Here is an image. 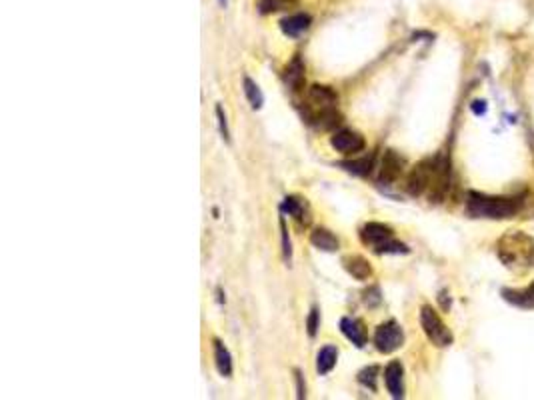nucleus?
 Here are the masks:
<instances>
[{"instance_id": "obj_1", "label": "nucleus", "mask_w": 534, "mask_h": 400, "mask_svg": "<svg viewBox=\"0 0 534 400\" xmlns=\"http://www.w3.org/2000/svg\"><path fill=\"white\" fill-rule=\"evenodd\" d=\"M522 209V196H490L480 192H468L466 214L472 218H511Z\"/></svg>"}, {"instance_id": "obj_2", "label": "nucleus", "mask_w": 534, "mask_h": 400, "mask_svg": "<svg viewBox=\"0 0 534 400\" xmlns=\"http://www.w3.org/2000/svg\"><path fill=\"white\" fill-rule=\"evenodd\" d=\"M496 252L500 262L511 270H526L534 266V238L526 233L514 231L504 235L498 244Z\"/></svg>"}, {"instance_id": "obj_3", "label": "nucleus", "mask_w": 534, "mask_h": 400, "mask_svg": "<svg viewBox=\"0 0 534 400\" xmlns=\"http://www.w3.org/2000/svg\"><path fill=\"white\" fill-rule=\"evenodd\" d=\"M360 240L378 255H408V246L395 240L393 228L380 222H369L360 231Z\"/></svg>"}, {"instance_id": "obj_4", "label": "nucleus", "mask_w": 534, "mask_h": 400, "mask_svg": "<svg viewBox=\"0 0 534 400\" xmlns=\"http://www.w3.org/2000/svg\"><path fill=\"white\" fill-rule=\"evenodd\" d=\"M439 165H441V156H437V158H426V161H422L420 165L415 166L413 172L408 174V180H406L408 194L420 196V194H424L426 190H430L434 178H437V172H439Z\"/></svg>"}, {"instance_id": "obj_5", "label": "nucleus", "mask_w": 534, "mask_h": 400, "mask_svg": "<svg viewBox=\"0 0 534 400\" xmlns=\"http://www.w3.org/2000/svg\"><path fill=\"white\" fill-rule=\"evenodd\" d=\"M420 325H422L424 334L428 336V340H430L432 344H437V346H441V349L452 344L454 336H452L450 330L446 329V325L442 322L441 316L437 314L434 308L422 306V310H420Z\"/></svg>"}, {"instance_id": "obj_6", "label": "nucleus", "mask_w": 534, "mask_h": 400, "mask_svg": "<svg viewBox=\"0 0 534 400\" xmlns=\"http://www.w3.org/2000/svg\"><path fill=\"white\" fill-rule=\"evenodd\" d=\"M404 342V332L400 329V325H396L395 320L380 325L374 332V344L380 353L391 354L398 351Z\"/></svg>"}, {"instance_id": "obj_7", "label": "nucleus", "mask_w": 534, "mask_h": 400, "mask_svg": "<svg viewBox=\"0 0 534 400\" xmlns=\"http://www.w3.org/2000/svg\"><path fill=\"white\" fill-rule=\"evenodd\" d=\"M330 144L336 152L340 154H356L360 150H364V139L360 132L356 130H350V128H343V130H336L330 139Z\"/></svg>"}, {"instance_id": "obj_8", "label": "nucleus", "mask_w": 534, "mask_h": 400, "mask_svg": "<svg viewBox=\"0 0 534 400\" xmlns=\"http://www.w3.org/2000/svg\"><path fill=\"white\" fill-rule=\"evenodd\" d=\"M404 158L395 152V150H386L384 158H382V166H380V180L382 183H395L400 178V174L404 172Z\"/></svg>"}, {"instance_id": "obj_9", "label": "nucleus", "mask_w": 534, "mask_h": 400, "mask_svg": "<svg viewBox=\"0 0 534 400\" xmlns=\"http://www.w3.org/2000/svg\"><path fill=\"white\" fill-rule=\"evenodd\" d=\"M384 382L393 399L404 397V368L398 360H393L384 370Z\"/></svg>"}, {"instance_id": "obj_10", "label": "nucleus", "mask_w": 534, "mask_h": 400, "mask_svg": "<svg viewBox=\"0 0 534 400\" xmlns=\"http://www.w3.org/2000/svg\"><path fill=\"white\" fill-rule=\"evenodd\" d=\"M308 102H310V110H325V108H332L338 102L336 93L330 86H312L308 91Z\"/></svg>"}, {"instance_id": "obj_11", "label": "nucleus", "mask_w": 534, "mask_h": 400, "mask_svg": "<svg viewBox=\"0 0 534 400\" xmlns=\"http://www.w3.org/2000/svg\"><path fill=\"white\" fill-rule=\"evenodd\" d=\"M340 330H343V334L349 338L350 342L354 346H358V349H362L367 344V340H369L367 329H364L362 320H358V318H350V316L343 318L340 320Z\"/></svg>"}, {"instance_id": "obj_12", "label": "nucleus", "mask_w": 534, "mask_h": 400, "mask_svg": "<svg viewBox=\"0 0 534 400\" xmlns=\"http://www.w3.org/2000/svg\"><path fill=\"white\" fill-rule=\"evenodd\" d=\"M312 23V19L308 14H292V16H286L280 21V30L290 36V38H297L301 36L304 30H308V26Z\"/></svg>"}, {"instance_id": "obj_13", "label": "nucleus", "mask_w": 534, "mask_h": 400, "mask_svg": "<svg viewBox=\"0 0 534 400\" xmlns=\"http://www.w3.org/2000/svg\"><path fill=\"white\" fill-rule=\"evenodd\" d=\"M502 296L520 308H534V283L522 290H512V288H502Z\"/></svg>"}, {"instance_id": "obj_14", "label": "nucleus", "mask_w": 534, "mask_h": 400, "mask_svg": "<svg viewBox=\"0 0 534 400\" xmlns=\"http://www.w3.org/2000/svg\"><path fill=\"white\" fill-rule=\"evenodd\" d=\"M284 82L290 86V91H301L302 89V84H304V64H302L301 56H294L290 60V64L286 67Z\"/></svg>"}, {"instance_id": "obj_15", "label": "nucleus", "mask_w": 534, "mask_h": 400, "mask_svg": "<svg viewBox=\"0 0 534 400\" xmlns=\"http://www.w3.org/2000/svg\"><path fill=\"white\" fill-rule=\"evenodd\" d=\"M345 268H347V272H349L350 277L356 279V281H367L372 274L369 260H364L362 257H349V259H345Z\"/></svg>"}, {"instance_id": "obj_16", "label": "nucleus", "mask_w": 534, "mask_h": 400, "mask_svg": "<svg viewBox=\"0 0 534 400\" xmlns=\"http://www.w3.org/2000/svg\"><path fill=\"white\" fill-rule=\"evenodd\" d=\"M214 362H216V368L222 377L233 375V356L220 340H214Z\"/></svg>"}, {"instance_id": "obj_17", "label": "nucleus", "mask_w": 534, "mask_h": 400, "mask_svg": "<svg viewBox=\"0 0 534 400\" xmlns=\"http://www.w3.org/2000/svg\"><path fill=\"white\" fill-rule=\"evenodd\" d=\"M310 242L318 250H325V252H336L338 250V238L332 235L330 231H326V228H316L310 235Z\"/></svg>"}, {"instance_id": "obj_18", "label": "nucleus", "mask_w": 534, "mask_h": 400, "mask_svg": "<svg viewBox=\"0 0 534 400\" xmlns=\"http://www.w3.org/2000/svg\"><path fill=\"white\" fill-rule=\"evenodd\" d=\"M336 358H338V351H336L334 346H325V349H321V353H318V356H316V370H318L321 375H328V373L334 368Z\"/></svg>"}, {"instance_id": "obj_19", "label": "nucleus", "mask_w": 534, "mask_h": 400, "mask_svg": "<svg viewBox=\"0 0 534 400\" xmlns=\"http://www.w3.org/2000/svg\"><path fill=\"white\" fill-rule=\"evenodd\" d=\"M242 86H244V96L248 98L251 106H253V108H260V106L264 104V96H262V93H260L258 84H256V82H253L248 76H244V80H242Z\"/></svg>"}, {"instance_id": "obj_20", "label": "nucleus", "mask_w": 534, "mask_h": 400, "mask_svg": "<svg viewBox=\"0 0 534 400\" xmlns=\"http://www.w3.org/2000/svg\"><path fill=\"white\" fill-rule=\"evenodd\" d=\"M292 4H297V0H258V10L260 14H272L290 8Z\"/></svg>"}, {"instance_id": "obj_21", "label": "nucleus", "mask_w": 534, "mask_h": 400, "mask_svg": "<svg viewBox=\"0 0 534 400\" xmlns=\"http://www.w3.org/2000/svg\"><path fill=\"white\" fill-rule=\"evenodd\" d=\"M280 211L288 216H294V218H302V212H304V204H302L301 198L297 196H286L280 204Z\"/></svg>"}, {"instance_id": "obj_22", "label": "nucleus", "mask_w": 534, "mask_h": 400, "mask_svg": "<svg viewBox=\"0 0 534 400\" xmlns=\"http://www.w3.org/2000/svg\"><path fill=\"white\" fill-rule=\"evenodd\" d=\"M372 165H374V158L372 156H367V158H360V161H352V163H345V168L349 172H354V174H360V176H367L371 174Z\"/></svg>"}, {"instance_id": "obj_23", "label": "nucleus", "mask_w": 534, "mask_h": 400, "mask_svg": "<svg viewBox=\"0 0 534 400\" xmlns=\"http://www.w3.org/2000/svg\"><path fill=\"white\" fill-rule=\"evenodd\" d=\"M376 375H378V368H376V366H369V368H364V370L358 375V382H360L362 386L371 388V390H376Z\"/></svg>"}, {"instance_id": "obj_24", "label": "nucleus", "mask_w": 534, "mask_h": 400, "mask_svg": "<svg viewBox=\"0 0 534 400\" xmlns=\"http://www.w3.org/2000/svg\"><path fill=\"white\" fill-rule=\"evenodd\" d=\"M306 327H308V336H316V330L321 327V312L318 308H312L310 314H308V320H306Z\"/></svg>"}, {"instance_id": "obj_25", "label": "nucleus", "mask_w": 534, "mask_h": 400, "mask_svg": "<svg viewBox=\"0 0 534 400\" xmlns=\"http://www.w3.org/2000/svg\"><path fill=\"white\" fill-rule=\"evenodd\" d=\"M216 118H218V126H220V134L227 142H231V132H229V124H227V115L222 110V106H216Z\"/></svg>"}, {"instance_id": "obj_26", "label": "nucleus", "mask_w": 534, "mask_h": 400, "mask_svg": "<svg viewBox=\"0 0 534 400\" xmlns=\"http://www.w3.org/2000/svg\"><path fill=\"white\" fill-rule=\"evenodd\" d=\"M280 231H282V250H284V259L290 260V257H292V248H290V238H288V231H286V222H284V218H280Z\"/></svg>"}, {"instance_id": "obj_27", "label": "nucleus", "mask_w": 534, "mask_h": 400, "mask_svg": "<svg viewBox=\"0 0 534 400\" xmlns=\"http://www.w3.org/2000/svg\"><path fill=\"white\" fill-rule=\"evenodd\" d=\"M364 303H367L369 306H376L378 303H380V292H378L376 286H372L371 290L364 292Z\"/></svg>"}, {"instance_id": "obj_28", "label": "nucleus", "mask_w": 534, "mask_h": 400, "mask_svg": "<svg viewBox=\"0 0 534 400\" xmlns=\"http://www.w3.org/2000/svg\"><path fill=\"white\" fill-rule=\"evenodd\" d=\"M470 108H472V113H476V115H485V113H487V102H485V100H474Z\"/></svg>"}, {"instance_id": "obj_29", "label": "nucleus", "mask_w": 534, "mask_h": 400, "mask_svg": "<svg viewBox=\"0 0 534 400\" xmlns=\"http://www.w3.org/2000/svg\"><path fill=\"white\" fill-rule=\"evenodd\" d=\"M297 382H299V399H304V386H302V375L297 370Z\"/></svg>"}, {"instance_id": "obj_30", "label": "nucleus", "mask_w": 534, "mask_h": 400, "mask_svg": "<svg viewBox=\"0 0 534 400\" xmlns=\"http://www.w3.org/2000/svg\"><path fill=\"white\" fill-rule=\"evenodd\" d=\"M218 2H220V6H227V2H229V0H218Z\"/></svg>"}]
</instances>
